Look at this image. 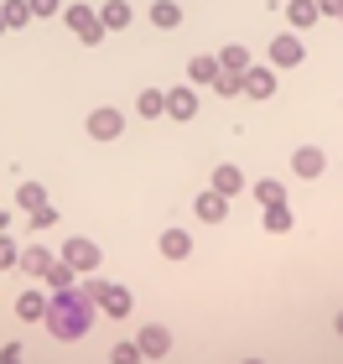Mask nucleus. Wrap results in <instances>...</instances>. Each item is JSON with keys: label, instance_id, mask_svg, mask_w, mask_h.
I'll return each instance as SVG.
<instances>
[{"label": "nucleus", "instance_id": "f257e3e1", "mask_svg": "<svg viewBox=\"0 0 343 364\" xmlns=\"http://www.w3.org/2000/svg\"><path fill=\"white\" fill-rule=\"evenodd\" d=\"M89 328H94V296L84 291V281H73V287L47 296V333L53 338L73 343V338H84Z\"/></svg>", "mask_w": 343, "mask_h": 364}, {"label": "nucleus", "instance_id": "f03ea898", "mask_svg": "<svg viewBox=\"0 0 343 364\" xmlns=\"http://www.w3.org/2000/svg\"><path fill=\"white\" fill-rule=\"evenodd\" d=\"M84 291L94 296V307L104 318H130V291L125 287H114V281H84Z\"/></svg>", "mask_w": 343, "mask_h": 364}, {"label": "nucleus", "instance_id": "7ed1b4c3", "mask_svg": "<svg viewBox=\"0 0 343 364\" xmlns=\"http://www.w3.org/2000/svg\"><path fill=\"white\" fill-rule=\"evenodd\" d=\"M62 21H68V31L78 42H89V47H99L104 42V21H99V11H89V6H62Z\"/></svg>", "mask_w": 343, "mask_h": 364}, {"label": "nucleus", "instance_id": "20e7f679", "mask_svg": "<svg viewBox=\"0 0 343 364\" xmlns=\"http://www.w3.org/2000/svg\"><path fill=\"white\" fill-rule=\"evenodd\" d=\"M302 58H307L302 37H291V31H281V37H271V68H297Z\"/></svg>", "mask_w": 343, "mask_h": 364}, {"label": "nucleus", "instance_id": "39448f33", "mask_svg": "<svg viewBox=\"0 0 343 364\" xmlns=\"http://www.w3.org/2000/svg\"><path fill=\"white\" fill-rule=\"evenodd\" d=\"M167 114L172 120H192V114H198V89L192 84H172L167 89Z\"/></svg>", "mask_w": 343, "mask_h": 364}, {"label": "nucleus", "instance_id": "423d86ee", "mask_svg": "<svg viewBox=\"0 0 343 364\" xmlns=\"http://www.w3.org/2000/svg\"><path fill=\"white\" fill-rule=\"evenodd\" d=\"M120 130H125V114H120V109H94V114H89V136H94V141H114Z\"/></svg>", "mask_w": 343, "mask_h": 364}, {"label": "nucleus", "instance_id": "0eeeda50", "mask_svg": "<svg viewBox=\"0 0 343 364\" xmlns=\"http://www.w3.org/2000/svg\"><path fill=\"white\" fill-rule=\"evenodd\" d=\"M62 260H68V266L73 271H94V266H99V245H94V240H68V250H62Z\"/></svg>", "mask_w": 343, "mask_h": 364}, {"label": "nucleus", "instance_id": "6e6552de", "mask_svg": "<svg viewBox=\"0 0 343 364\" xmlns=\"http://www.w3.org/2000/svg\"><path fill=\"white\" fill-rule=\"evenodd\" d=\"M136 349H141L146 359H161V354L172 349V333H167L161 323H146V328H141V338H136Z\"/></svg>", "mask_w": 343, "mask_h": 364}, {"label": "nucleus", "instance_id": "1a4fd4ad", "mask_svg": "<svg viewBox=\"0 0 343 364\" xmlns=\"http://www.w3.org/2000/svg\"><path fill=\"white\" fill-rule=\"evenodd\" d=\"M244 94H250V99H271L276 94V73L250 63V68H244Z\"/></svg>", "mask_w": 343, "mask_h": 364}, {"label": "nucleus", "instance_id": "9d476101", "mask_svg": "<svg viewBox=\"0 0 343 364\" xmlns=\"http://www.w3.org/2000/svg\"><path fill=\"white\" fill-rule=\"evenodd\" d=\"M291 167H297V177H322V167H328V156H322L317 146H297Z\"/></svg>", "mask_w": 343, "mask_h": 364}, {"label": "nucleus", "instance_id": "9b49d317", "mask_svg": "<svg viewBox=\"0 0 343 364\" xmlns=\"http://www.w3.org/2000/svg\"><path fill=\"white\" fill-rule=\"evenodd\" d=\"M281 6H286V21L297 26V31H307V26H312L317 16H322V11H317V0H281Z\"/></svg>", "mask_w": 343, "mask_h": 364}, {"label": "nucleus", "instance_id": "f8f14e48", "mask_svg": "<svg viewBox=\"0 0 343 364\" xmlns=\"http://www.w3.org/2000/svg\"><path fill=\"white\" fill-rule=\"evenodd\" d=\"M214 78H219V58H192L187 63V84L192 89H208Z\"/></svg>", "mask_w": 343, "mask_h": 364}, {"label": "nucleus", "instance_id": "ddd939ff", "mask_svg": "<svg viewBox=\"0 0 343 364\" xmlns=\"http://www.w3.org/2000/svg\"><path fill=\"white\" fill-rule=\"evenodd\" d=\"M151 26L177 31V26H183V6H177V0H156V6H151Z\"/></svg>", "mask_w": 343, "mask_h": 364}, {"label": "nucleus", "instance_id": "4468645a", "mask_svg": "<svg viewBox=\"0 0 343 364\" xmlns=\"http://www.w3.org/2000/svg\"><path fill=\"white\" fill-rule=\"evenodd\" d=\"M16 312H21L26 323H42L47 318V296L42 291H21V296H16Z\"/></svg>", "mask_w": 343, "mask_h": 364}, {"label": "nucleus", "instance_id": "2eb2a0df", "mask_svg": "<svg viewBox=\"0 0 343 364\" xmlns=\"http://www.w3.org/2000/svg\"><path fill=\"white\" fill-rule=\"evenodd\" d=\"M47 266H53V255H47V245H31V250H21V271L26 276H47Z\"/></svg>", "mask_w": 343, "mask_h": 364}, {"label": "nucleus", "instance_id": "dca6fc26", "mask_svg": "<svg viewBox=\"0 0 343 364\" xmlns=\"http://www.w3.org/2000/svg\"><path fill=\"white\" fill-rule=\"evenodd\" d=\"M224 213H229V198H224V193H203V198H198V219H203V224H219Z\"/></svg>", "mask_w": 343, "mask_h": 364}, {"label": "nucleus", "instance_id": "f3484780", "mask_svg": "<svg viewBox=\"0 0 343 364\" xmlns=\"http://www.w3.org/2000/svg\"><path fill=\"white\" fill-rule=\"evenodd\" d=\"M187 250H192L187 229H167V235H161V255H167V260H183Z\"/></svg>", "mask_w": 343, "mask_h": 364}, {"label": "nucleus", "instance_id": "a211bd4d", "mask_svg": "<svg viewBox=\"0 0 343 364\" xmlns=\"http://www.w3.org/2000/svg\"><path fill=\"white\" fill-rule=\"evenodd\" d=\"M266 229H271V235H291V229H297L291 208H286V203H271V208H266Z\"/></svg>", "mask_w": 343, "mask_h": 364}, {"label": "nucleus", "instance_id": "6ab92c4d", "mask_svg": "<svg viewBox=\"0 0 343 364\" xmlns=\"http://www.w3.org/2000/svg\"><path fill=\"white\" fill-rule=\"evenodd\" d=\"M99 21H104V31H120V26H130V0H109V6L99 11Z\"/></svg>", "mask_w": 343, "mask_h": 364}, {"label": "nucleus", "instance_id": "aec40b11", "mask_svg": "<svg viewBox=\"0 0 343 364\" xmlns=\"http://www.w3.org/2000/svg\"><path fill=\"white\" fill-rule=\"evenodd\" d=\"M219 68H224V73H244V68H250V53H244L239 42H229L224 53H219Z\"/></svg>", "mask_w": 343, "mask_h": 364}, {"label": "nucleus", "instance_id": "412c9836", "mask_svg": "<svg viewBox=\"0 0 343 364\" xmlns=\"http://www.w3.org/2000/svg\"><path fill=\"white\" fill-rule=\"evenodd\" d=\"M239 188H244V172H239V167H219V172H214V193L234 198Z\"/></svg>", "mask_w": 343, "mask_h": 364}, {"label": "nucleus", "instance_id": "4be33fe9", "mask_svg": "<svg viewBox=\"0 0 343 364\" xmlns=\"http://www.w3.org/2000/svg\"><path fill=\"white\" fill-rule=\"evenodd\" d=\"M136 114H146V120H156V114H167V94H161V89H146V94L136 99Z\"/></svg>", "mask_w": 343, "mask_h": 364}, {"label": "nucleus", "instance_id": "5701e85b", "mask_svg": "<svg viewBox=\"0 0 343 364\" xmlns=\"http://www.w3.org/2000/svg\"><path fill=\"white\" fill-rule=\"evenodd\" d=\"M255 203H266V208H271V203H286V188H281L276 177H260V182H255Z\"/></svg>", "mask_w": 343, "mask_h": 364}, {"label": "nucleus", "instance_id": "b1692460", "mask_svg": "<svg viewBox=\"0 0 343 364\" xmlns=\"http://www.w3.org/2000/svg\"><path fill=\"white\" fill-rule=\"evenodd\" d=\"M73 276H78V271L68 266V260H53V266H47V276H42V281H47V287H53V291H62V287H73Z\"/></svg>", "mask_w": 343, "mask_h": 364}, {"label": "nucleus", "instance_id": "393cba45", "mask_svg": "<svg viewBox=\"0 0 343 364\" xmlns=\"http://www.w3.org/2000/svg\"><path fill=\"white\" fill-rule=\"evenodd\" d=\"M16 203H21L26 213H31V208H42V203H47V188H42V182H26V188L16 193Z\"/></svg>", "mask_w": 343, "mask_h": 364}, {"label": "nucleus", "instance_id": "a878e982", "mask_svg": "<svg viewBox=\"0 0 343 364\" xmlns=\"http://www.w3.org/2000/svg\"><path fill=\"white\" fill-rule=\"evenodd\" d=\"M0 16H6V26H26V21H31V6H26V0H6Z\"/></svg>", "mask_w": 343, "mask_h": 364}, {"label": "nucleus", "instance_id": "bb28decb", "mask_svg": "<svg viewBox=\"0 0 343 364\" xmlns=\"http://www.w3.org/2000/svg\"><path fill=\"white\" fill-rule=\"evenodd\" d=\"M214 94H224V99H229V94H244V73H224V68H219Z\"/></svg>", "mask_w": 343, "mask_h": 364}, {"label": "nucleus", "instance_id": "cd10ccee", "mask_svg": "<svg viewBox=\"0 0 343 364\" xmlns=\"http://www.w3.org/2000/svg\"><path fill=\"white\" fill-rule=\"evenodd\" d=\"M21 266V250H16V240H6V229H0V271Z\"/></svg>", "mask_w": 343, "mask_h": 364}, {"label": "nucleus", "instance_id": "c85d7f7f", "mask_svg": "<svg viewBox=\"0 0 343 364\" xmlns=\"http://www.w3.org/2000/svg\"><path fill=\"white\" fill-rule=\"evenodd\" d=\"M146 354L136 349V343H114V349H109V364H141Z\"/></svg>", "mask_w": 343, "mask_h": 364}, {"label": "nucleus", "instance_id": "c756f323", "mask_svg": "<svg viewBox=\"0 0 343 364\" xmlns=\"http://www.w3.org/2000/svg\"><path fill=\"white\" fill-rule=\"evenodd\" d=\"M53 224H58V208H53V203L31 208V229H53Z\"/></svg>", "mask_w": 343, "mask_h": 364}, {"label": "nucleus", "instance_id": "7c9ffc66", "mask_svg": "<svg viewBox=\"0 0 343 364\" xmlns=\"http://www.w3.org/2000/svg\"><path fill=\"white\" fill-rule=\"evenodd\" d=\"M26 6H31V16H58L62 0H26Z\"/></svg>", "mask_w": 343, "mask_h": 364}, {"label": "nucleus", "instance_id": "2f4dec72", "mask_svg": "<svg viewBox=\"0 0 343 364\" xmlns=\"http://www.w3.org/2000/svg\"><path fill=\"white\" fill-rule=\"evenodd\" d=\"M0 364H21V343H6V354H0Z\"/></svg>", "mask_w": 343, "mask_h": 364}, {"label": "nucleus", "instance_id": "473e14b6", "mask_svg": "<svg viewBox=\"0 0 343 364\" xmlns=\"http://www.w3.org/2000/svg\"><path fill=\"white\" fill-rule=\"evenodd\" d=\"M0 229H11V219H6V213H0Z\"/></svg>", "mask_w": 343, "mask_h": 364}, {"label": "nucleus", "instance_id": "72a5a7b5", "mask_svg": "<svg viewBox=\"0 0 343 364\" xmlns=\"http://www.w3.org/2000/svg\"><path fill=\"white\" fill-rule=\"evenodd\" d=\"M0 37H6V16H0Z\"/></svg>", "mask_w": 343, "mask_h": 364}, {"label": "nucleus", "instance_id": "f704fd0d", "mask_svg": "<svg viewBox=\"0 0 343 364\" xmlns=\"http://www.w3.org/2000/svg\"><path fill=\"white\" fill-rule=\"evenodd\" d=\"M338 333H343V312H338Z\"/></svg>", "mask_w": 343, "mask_h": 364}, {"label": "nucleus", "instance_id": "c9c22d12", "mask_svg": "<svg viewBox=\"0 0 343 364\" xmlns=\"http://www.w3.org/2000/svg\"><path fill=\"white\" fill-rule=\"evenodd\" d=\"M338 21H343V6H338Z\"/></svg>", "mask_w": 343, "mask_h": 364}, {"label": "nucleus", "instance_id": "e433bc0d", "mask_svg": "<svg viewBox=\"0 0 343 364\" xmlns=\"http://www.w3.org/2000/svg\"><path fill=\"white\" fill-rule=\"evenodd\" d=\"M244 364H260V359H244Z\"/></svg>", "mask_w": 343, "mask_h": 364}]
</instances>
